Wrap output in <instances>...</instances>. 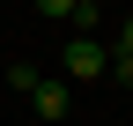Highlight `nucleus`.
Returning a JSON list of instances; mask_svg holds the SVG:
<instances>
[{"mask_svg":"<svg viewBox=\"0 0 133 126\" xmlns=\"http://www.w3.org/2000/svg\"><path fill=\"white\" fill-rule=\"evenodd\" d=\"M30 111H37L44 126H59L66 111H74V89H66V82H37V89H30Z\"/></svg>","mask_w":133,"mask_h":126,"instance_id":"obj_2","label":"nucleus"},{"mask_svg":"<svg viewBox=\"0 0 133 126\" xmlns=\"http://www.w3.org/2000/svg\"><path fill=\"white\" fill-rule=\"evenodd\" d=\"M59 74H66V82H104V74H111V45L104 37H66Z\"/></svg>","mask_w":133,"mask_h":126,"instance_id":"obj_1","label":"nucleus"},{"mask_svg":"<svg viewBox=\"0 0 133 126\" xmlns=\"http://www.w3.org/2000/svg\"><path fill=\"white\" fill-rule=\"evenodd\" d=\"M37 15H52V22H74V0H37Z\"/></svg>","mask_w":133,"mask_h":126,"instance_id":"obj_4","label":"nucleus"},{"mask_svg":"<svg viewBox=\"0 0 133 126\" xmlns=\"http://www.w3.org/2000/svg\"><path fill=\"white\" fill-rule=\"evenodd\" d=\"M37 82H44V74H37V67H22V59H15V67H8V89H22V97H30V89H37Z\"/></svg>","mask_w":133,"mask_h":126,"instance_id":"obj_3","label":"nucleus"},{"mask_svg":"<svg viewBox=\"0 0 133 126\" xmlns=\"http://www.w3.org/2000/svg\"><path fill=\"white\" fill-rule=\"evenodd\" d=\"M111 52H118V59H133V15L118 22V45H111Z\"/></svg>","mask_w":133,"mask_h":126,"instance_id":"obj_5","label":"nucleus"}]
</instances>
